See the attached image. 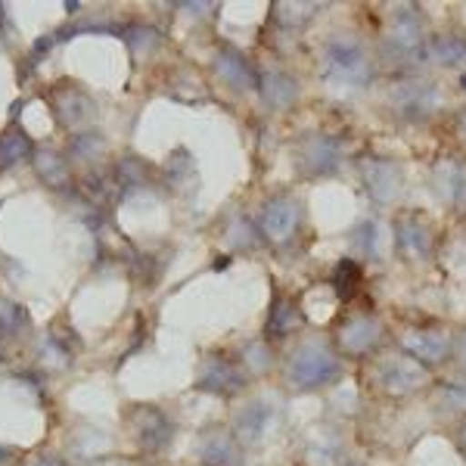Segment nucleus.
<instances>
[{
  "instance_id": "35",
  "label": "nucleus",
  "mask_w": 466,
  "mask_h": 466,
  "mask_svg": "<svg viewBox=\"0 0 466 466\" xmlns=\"http://www.w3.org/2000/svg\"><path fill=\"white\" fill-rule=\"evenodd\" d=\"M441 398L448 408H466V380H448L441 386Z\"/></svg>"
},
{
  "instance_id": "41",
  "label": "nucleus",
  "mask_w": 466,
  "mask_h": 466,
  "mask_svg": "<svg viewBox=\"0 0 466 466\" xmlns=\"http://www.w3.org/2000/svg\"><path fill=\"white\" fill-rule=\"evenodd\" d=\"M63 6H66V10H69V13H78V10H81V4H78V0H66Z\"/></svg>"
},
{
  "instance_id": "16",
  "label": "nucleus",
  "mask_w": 466,
  "mask_h": 466,
  "mask_svg": "<svg viewBox=\"0 0 466 466\" xmlns=\"http://www.w3.org/2000/svg\"><path fill=\"white\" fill-rule=\"evenodd\" d=\"M395 243L404 258L417 261L432 252V233L423 224V218L404 215V218H398V224H395Z\"/></svg>"
},
{
  "instance_id": "34",
  "label": "nucleus",
  "mask_w": 466,
  "mask_h": 466,
  "mask_svg": "<svg viewBox=\"0 0 466 466\" xmlns=\"http://www.w3.org/2000/svg\"><path fill=\"white\" fill-rule=\"evenodd\" d=\"M252 230L255 228L246 221V218H237V221L230 224V243L237 246V249H239V246H243V249H252V246L258 243V237H255Z\"/></svg>"
},
{
  "instance_id": "22",
  "label": "nucleus",
  "mask_w": 466,
  "mask_h": 466,
  "mask_svg": "<svg viewBox=\"0 0 466 466\" xmlns=\"http://www.w3.org/2000/svg\"><path fill=\"white\" fill-rule=\"evenodd\" d=\"M435 190L441 199L448 202H463L466 199V171L457 162H445L435 168Z\"/></svg>"
},
{
  "instance_id": "23",
  "label": "nucleus",
  "mask_w": 466,
  "mask_h": 466,
  "mask_svg": "<svg viewBox=\"0 0 466 466\" xmlns=\"http://www.w3.org/2000/svg\"><path fill=\"white\" fill-rule=\"evenodd\" d=\"M426 54L441 66H461V63H466V37L463 35H441L426 47Z\"/></svg>"
},
{
  "instance_id": "1",
  "label": "nucleus",
  "mask_w": 466,
  "mask_h": 466,
  "mask_svg": "<svg viewBox=\"0 0 466 466\" xmlns=\"http://www.w3.org/2000/svg\"><path fill=\"white\" fill-rule=\"evenodd\" d=\"M342 380V360L320 339H305L287 360V382L296 392H318Z\"/></svg>"
},
{
  "instance_id": "38",
  "label": "nucleus",
  "mask_w": 466,
  "mask_h": 466,
  "mask_svg": "<svg viewBox=\"0 0 466 466\" xmlns=\"http://www.w3.org/2000/svg\"><path fill=\"white\" fill-rule=\"evenodd\" d=\"M454 131H457V140H461V144L466 147V109L461 112V116H457V122H454Z\"/></svg>"
},
{
  "instance_id": "28",
  "label": "nucleus",
  "mask_w": 466,
  "mask_h": 466,
  "mask_svg": "<svg viewBox=\"0 0 466 466\" xmlns=\"http://www.w3.org/2000/svg\"><path fill=\"white\" fill-rule=\"evenodd\" d=\"M118 184H122V190L125 193H131V190H140V187L147 184V168H144V162L140 159H134V156H125L122 162H118Z\"/></svg>"
},
{
  "instance_id": "21",
  "label": "nucleus",
  "mask_w": 466,
  "mask_h": 466,
  "mask_svg": "<svg viewBox=\"0 0 466 466\" xmlns=\"http://www.w3.org/2000/svg\"><path fill=\"white\" fill-rule=\"evenodd\" d=\"M35 171H37V177H41L47 187H54V190H63V187H69V180H72L69 162H66V156H59L56 149H37Z\"/></svg>"
},
{
  "instance_id": "18",
  "label": "nucleus",
  "mask_w": 466,
  "mask_h": 466,
  "mask_svg": "<svg viewBox=\"0 0 466 466\" xmlns=\"http://www.w3.org/2000/svg\"><path fill=\"white\" fill-rule=\"evenodd\" d=\"M258 90L270 109H289L299 100V81L292 75L270 69L258 78Z\"/></svg>"
},
{
  "instance_id": "6",
  "label": "nucleus",
  "mask_w": 466,
  "mask_h": 466,
  "mask_svg": "<svg viewBox=\"0 0 466 466\" xmlns=\"http://www.w3.org/2000/svg\"><path fill=\"white\" fill-rule=\"evenodd\" d=\"M370 380L389 395H410L413 389H420L426 382V367L408 355H389L370 367Z\"/></svg>"
},
{
  "instance_id": "36",
  "label": "nucleus",
  "mask_w": 466,
  "mask_h": 466,
  "mask_svg": "<svg viewBox=\"0 0 466 466\" xmlns=\"http://www.w3.org/2000/svg\"><path fill=\"white\" fill-rule=\"evenodd\" d=\"M50 44H54V37H37L35 47H32V56L41 59V54H47V50H50Z\"/></svg>"
},
{
  "instance_id": "11",
  "label": "nucleus",
  "mask_w": 466,
  "mask_h": 466,
  "mask_svg": "<svg viewBox=\"0 0 466 466\" xmlns=\"http://www.w3.org/2000/svg\"><path fill=\"white\" fill-rule=\"evenodd\" d=\"M380 339H382V327L370 314H355V318H349L339 327V349L351 358L370 355L380 345Z\"/></svg>"
},
{
  "instance_id": "9",
  "label": "nucleus",
  "mask_w": 466,
  "mask_h": 466,
  "mask_svg": "<svg viewBox=\"0 0 466 466\" xmlns=\"http://www.w3.org/2000/svg\"><path fill=\"white\" fill-rule=\"evenodd\" d=\"M299 228H302V206H299V199L274 197L265 202L258 221V230L265 233V239H270V243H289L299 233Z\"/></svg>"
},
{
  "instance_id": "13",
  "label": "nucleus",
  "mask_w": 466,
  "mask_h": 466,
  "mask_svg": "<svg viewBox=\"0 0 466 466\" xmlns=\"http://www.w3.org/2000/svg\"><path fill=\"white\" fill-rule=\"evenodd\" d=\"M274 423V408L268 401H249L233 413V439L239 445H258Z\"/></svg>"
},
{
  "instance_id": "43",
  "label": "nucleus",
  "mask_w": 466,
  "mask_h": 466,
  "mask_svg": "<svg viewBox=\"0 0 466 466\" xmlns=\"http://www.w3.org/2000/svg\"><path fill=\"white\" fill-rule=\"evenodd\" d=\"M461 441H463V448H466V423H463V432H461Z\"/></svg>"
},
{
  "instance_id": "7",
  "label": "nucleus",
  "mask_w": 466,
  "mask_h": 466,
  "mask_svg": "<svg viewBox=\"0 0 466 466\" xmlns=\"http://www.w3.org/2000/svg\"><path fill=\"white\" fill-rule=\"evenodd\" d=\"M131 430L137 445L147 451V454H162L165 448L175 439V423L162 408L156 404H137L131 410Z\"/></svg>"
},
{
  "instance_id": "45",
  "label": "nucleus",
  "mask_w": 466,
  "mask_h": 466,
  "mask_svg": "<svg viewBox=\"0 0 466 466\" xmlns=\"http://www.w3.org/2000/svg\"><path fill=\"white\" fill-rule=\"evenodd\" d=\"M461 85H463V90H466V75H463V78H461Z\"/></svg>"
},
{
  "instance_id": "15",
  "label": "nucleus",
  "mask_w": 466,
  "mask_h": 466,
  "mask_svg": "<svg viewBox=\"0 0 466 466\" xmlns=\"http://www.w3.org/2000/svg\"><path fill=\"white\" fill-rule=\"evenodd\" d=\"M50 109L63 127H78L90 116V96L75 85H59L50 94Z\"/></svg>"
},
{
  "instance_id": "10",
  "label": "nucleus",
  "mask_w": 466,
  "mask_h": 466,
  "mask_svg": "<svg viewBox=\"0 0 466 466\" xmlns=\"http://www.w3.org/2000/svg\"><path fill=\"white\" fill-rule=\"evenodd\" d=\"M246 367L237 364L230 358H208L199 370V380H197V389L199 392H208V395H218V398H233L246 389Z\"/></svg>"
},
{
  "instance_id": "3",
  "label": "nucleus",
  "mask_w": 466,
  "mask_h": 466,
  "mask_svg": "<svg viewBox=\"0 0 466 466\" xmlns=\"http://www.w3.org/2000/svg\"><path fill=\"white\" fill-rule=\"evenodd\" d=\"M382 54L386 59H398V63H410V59H420V54H426V22L410 4L398 6L392 13Z\"/></svg>"
},
{
  "instance_id": "37",
  "label": "nucleus",
  "mask_w": 466,
  "mask_h": 466,
  "mask_svg": "<svg viewBox=\"0 0 466 466\" xmlns=\"http://www.w3.org/2000/svg\"><path fill=\"white\" fill-rule=\"evenodd\" d=\"M175 6H184V10L193 13V16H202V13H208L215 4H175Z\"/></svg>"
},
{
  "instance_id": "40",
  "label": "nucleus",
  "mask_w": 466,
  "mask_h": 466,
  "mask_svg": "<svg viewBox=\"0 0 466 466\" xmlns=\"http://www.w3.org/2000/svg\"><path fill=\"white\" fill-rule=\"evenodd\" d=\"M454 355H457V360L466 367V333H461V339L454 342Z\"/></svg>"
},
{
  "instance_id": "44",
  "label": "nucleus",
  "mask_w": 466,
  "mask_h": 466,
  "mask_svg": "<svg viewBox=\"0 0 466 466\" xmlns=\"http://www.w3.org/2000/svg\"><path fill=\"white\" fill-rule=\"evenodd\" d=\"M4 360H6V355H4V349H0V364H4Z\"/></svg>"
},
{
  "instance_id": "14",
  "label": "nucleus",
  "mask_w": 466,
  "mask_h": 466,
  "mask_svg": "<svg viewBox=\"0 0 466 466\" xmlns=\"http://www.w3.org/2000/svg\"><path fill=\"white\" fill-rule=\"evenodd\" d=\"M401 349L417 364H439L451 351V339L439 329H410L401 336Z\"/></svg>"
},
{
  "instance_id": "32",
  "label": "nucleus",
  "mask_w": 466,
  "mask_h": 466,
  "mask_svg": "<svg viewBox=\"0 0 466 466\" xmlns=\"http://www.w3.org/2000/svg\"><path fill=\"white\" fill-rule=\"evenodd\" d=\"M41 360L44 364H56V367H66V364H72V355H69V349H66L63 342L56 339V336H47V339H41Z\"/></svg>"
},
{
  "instance_id": "20",
  "label": "nucleus",
  "mask_w": 466,
  "mask_h": 466,
  "mask_svg": "<svg viewBox=\"0 0 466 466\" xmlns=\"http://www.w3.org/2000/svg\"><path fill=\"white\" fill-rule=\"evenodd\" d=\"M25 159H35L32 137H28L25 131H19V127H6V131L0 134V171L16 168V165H22Z\"/></svg>"
},
{
  "instance_id": "4",
  "label": "nucleus",
  "mask_w": 466,
  "mask_h": 466,
  "mask_svg": "<svg viewBox=\"0 0 466 466\" xmlns=\"http://www.w3.org/2000/svg\"><path fill=\"white\" fill-rule=\"evenodd\" d=\"M389 106H392L395 116L408 118V122H423V118H430L441 106V90L426 78L398 81L389 90Z\"/></svg>"
},
{
  "instance_id": "46",
  "label": "nucleus",
  "mask_w": 466,
  "mask_h": 466,
  "mask_svg": "<svg viewBox=\"0 0 466 466\" xmlns=\"http://www.w3.org/2000/svg\"><path fill=\"white\" fill-rule=\"evenodd\" d=\"M109 466H125V463H109Z\"/></svg>"
},
{
  "instance_id": "42",
  "label": "nucleus",
  "mask_w": 466,
  "mask_h": 466,
  "mask_svg": "<svg viewBox=\"0 0 466 466\" xmlns=\"http://www.w3.org/2000/svg\"><path fill=\"white\" fill-rule=\"evenodd\" d=\"M10 461V454H6V448H0V463H6Z\"/></svg>"
},
{
  "instance_id": "12",
  "label": "nucleus",
  "mask_w": 466,
  "mask_h": 466,
  "mask_svg": "<svg viewBox=\"0 0 466 466\" xmlns=\"http://www.w3.org/2000/svg\"><path fill=\"white\" fill-rule=\"evenodd\" d=\"M199 461L206 466H243V445L233 432L212 426L199 435Z\"/></svg>"
},
{
  "instance_id": "17",
  "label": "nucleus",
  "mask_w": 466,
  "mask_h": 466,
  "mask_svg": "<svg viewBox=\"0 0 466 466\" xmlns=\"http://www.w3.org/2000/svg\"><path fill=\"white\" fill-rule=\"evenodd\" d=\"M215 72H218V78H221L224 85H230L233 90L258 87V75H255V69L249 66V59L233 47H221L215 54Z\"/></svg>"
},
{
  "instance_id": "19",
  "label": "nucleus",
  "mask_w": 466,
  "mask_h": 466,
  "mask_svg": "<svg viewBox=\"0 0 466 466\" xmlns=\"http://www.w3.org/2000/svg\"><path fill=\"white\" fill-rule=\"evenodd\" d=\"M302 323H305V318H302V308L296 305V299H277V302L270 305L265 333L270 339H283V336L296 333Z\"/></svg>"
},
{
  "instance_id": "27",
  "label": "nucleus",
  "mask_w": 466,
  "mask_h": 466,
  "mask_svg": "<svg viewBox=\"0 0 466 466\" xmlns=\"http://www.w3.org/2000/svg\"><path fill=\"white\" fill-rule=\"evenodd\" d=\"M351 246L360 252V255H367V258H377L380 255V228H377V221H360L355 233H351Z\"/></svg>"
},
{
  "instance_id": "30",
  "label": "nucleus",
  "mask_w": 466,
  "mask_h": 466,
  "mask_svg": "<svg viewBox=\"0 0 466 466\" xmlns=\"http://www.w3.org/2000/svg\"><path fill=\"white\" fill-rule=\"evenodd\" d=\"M333 280H336V289H339V296L351 299V292H355L358 283H360V268L351 258H342L339 265H336Z\"/></svg>"
},
{
  "instance_id": "39",
  "label": "nucleus",
  "mask_w": 466,
  "mask_h": 466,
  "mask_svg": "<svg viewBox=\"0 0 466 466\" xmlns=\"http://www.w3.org/2000/svg\"><path fill=\"white\" fill-rule=\"evenodd\" d=\"M28 466H69L66 461H59V457H35Z\"/></svg>"
},
{
  "instance_id": "25",
  "label": "nucleus",
  "mask_w": 466,
  "mask_h": 466,
  "mask_svg": "<svg viewBox=\"0 0 466 466\" xmlns=\"http://www.w3.org/2000/svg\"><path fill=\"white\" fill-rule=\"evenodd\" d=\"M318 4H274V16L283 28H299L318 13Z\"/></svg>"
},
{
  "instance_id": "33",
  "label": "nucleus",
  "mask_w": 466,
  "mask_h": 466,
  "mask_svg": "<svg viewBox=\"0 0 466 466\" xmlns=\"http://www.w3.org/2000/svg\"><path fill=\"white\" fill-rule=\"evenodd\" d=\"M243 367H249L252 373H265L270 367V351L265 342H252L243 351Z\"/></svg>"
},
{
  "instance_id": "5",
  "label": "nucleus",
  "mask_w": 466,
  "mask_h": 466,
  "mask_svg": "<svg viewBox=\"0 0 466 466\" xmlns=\"http://www.w3.org/2000/svg\"><path fill=\"white\" fill-rule=\"evenodd\" d=\"M296 162H299V171L305 177H327V175H336L342 165V147L336 137L329 134H320V131H311L299 140L296 147Z\"/></svg>"
},
{
  "instance_id": "26",
  "label": "nucleus",
  "mask_w": 466,
  "mask_h": 466,
  "mask_svg": "<svg viewBox=\"0 0 466 466\" xmlns=\"http://www.w3.org/2000/svg\"><path fill=\"white\" fill-rule=\"evenodd\" d=\"M28 327V311L19 302L10 299H0V333L4 336H16Z\"/></svg>"
},
{
  "instance_id": "31",
  "label": "nucleus",
  "mask_w": 466,
  "mask_h": 466,
  "mask_svg": "<svg viewBox=\"0 0 466 466\" xmlns=\"http://www.w3.org/2000/svg\"><path fill=\"white\" fill-rule=\"evenodd\" d=\"M122 35H125L127 47H131L134 54H149V50L156 47V41H159V32H156V28H149V25H131Z\"/></svg>"
},
{
  "instance_id": "24",
  "label": "nucleus",
  "mask_w": 466,
  "mask_h": 466,
  "mask_svg": "<svg viewBox=\"0 0 466 466\" xmlns=\"http://www.w3.org/2000/svg\"><path fill=\"white\" fill-rule=\"evenodd\" d=\"M165 175H168L171 187H187L197 180V168H193V156L187 149H175L168 156V165H165Z\"/></svg>"
},
{
  "instance_id": "8",
  "label": "nucleus",
  "mask_w": 466,
  "mask_h": 466,
  "mask_svg": "<svg viewBox=\"0 0 466 466\" xmlns=\"http://www.w3.org/2000/svg\"><path fill=\"white\" fill-rule=\"evenodd\" d=\"M360 177H364V190L370 199H377L380 206H389L401 197L404 175L401 165L392 159H380V156H367L360 159Z\"/></svg>"
},
{
  "instance_id": "2",
  "label": "nucleus",
  "mask_w": 466,
  "mask_h": 466,
  "mask_svg": "<svg viewBox=\"0 0 466 466\" xmlns=\"http://www.w3.org/2000/svg\"><path fill=\"white\" fill-rule=\"evenodd\" d=\"M320 72L336 87H364L373 78V63L367 47L351 35H333L323 44Z\"/></svg>"
},
{
  "instance_id": "29",
  "label": "nucleus",
  "mask_w": 466,
  "mask_h": 466,
  "mask_svg": "<svg viewBox=\"0 0 466 466\" xmlns=\"http://www.w3.org/2000/svg\"><path fill=\"white\" fill-rule=\"evenodd\" d=\"M69 147L78 159H94V156H100L103 149H106V140H103V134H96V131H75Z\"/></svg>"
}]
</instances>
